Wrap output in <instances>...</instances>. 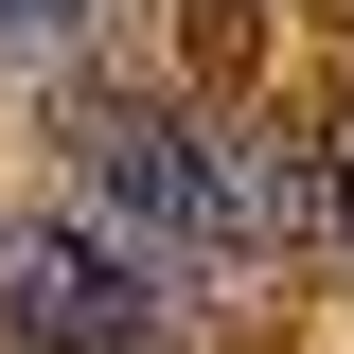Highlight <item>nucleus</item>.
<instances>
[{"label": "nucleus", "mask_w": 354, "mask_h": 354, "mask_svg": "<svg viewBox=\"0 0 354 354\" xmlns=\"http://www.w3.org/2000/svg\"><path fill=\"white\" fill-rule=\"evenodd\" d=\"M230 213H248V248H319V230H337V160H319L301 124L230 142Z\"/></svg>", "instance_id": "3"}, {"label": "nucleus", "mask_w": 354, "mask_h": 354, "mask_svg": "<svg viewBox=\"0 0 354 354\" xmlns=\"http://www.w3.org/2000/svg\"><path fill=\"white\" fill-rule=\"evenodd\" d=\"M0 319L36 354H124L142 319H160V283H142L88 213H0Z\"/></svg>", "instance_id": "2"}, {"label": "nucleus", "mask_w": 354, "mask_h": 354, "mask_svg": "<svg viewBox=\"0 0 354 354\" xmlns=\"http://www.w3.org/2000/svg\"><path fill=\"white\" fill-rule=\"evenodd\" d=\"M337 230H354V160H337Z\"/></svg>", "instance_id": "5"}, {"label": "nucleus", "mask_w": 354, "mask_h": 354, "mask_svg": "<svg viewBox=\"0 0 354 354\" xmlns=\"http://www.w3.org/2000/svg\"><path fill=\"white\" fill-rule=\"evenodd\" d=\"M71 18H88V0H0V36H18V53H53Z\"/></svg>", "instance_id": "4"}, {"label": "nucleus", "mask_w": 354, "mask_h": 354, "mask_svg": "<svg viewBox=\"0 0 354 354\" xmlns=\"http://www.w3.org/2000/svg\"><path fill=\"white\" fill-rule=\"evenodd\" d=\"M71 160H88V230L160 283V266H248V213H230V142L160 88H106L71 106Z\"/></svg>", "instance_id": "1"}]
</instances>
